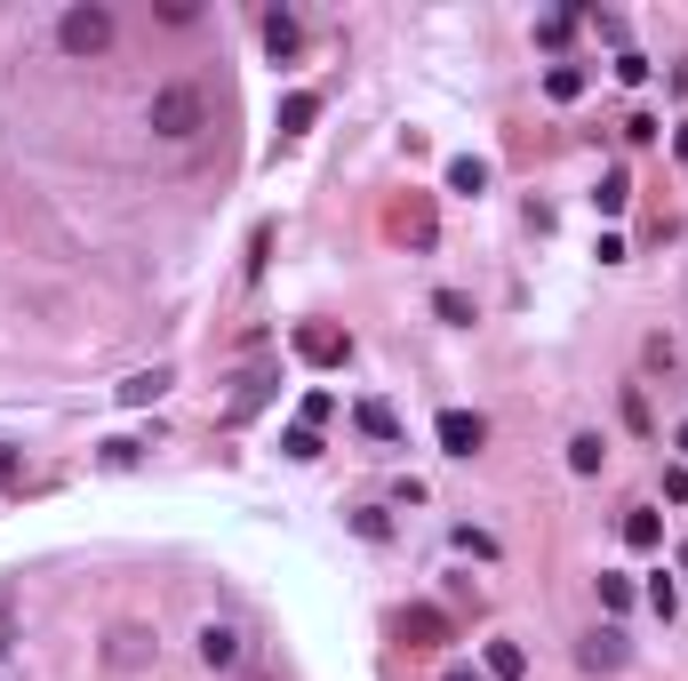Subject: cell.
I'll return each mask as SVG.
<instances>
[{
    "instance_id": "cell-17",
    "label": "cell",
    "mask_w": 688,
    "mask_h": 681,
    "mask_svg": "<svg viewBox=\"0 0 688 681\" xmlns=\"http://www.w3.org/2000/svg\"><path fill=\"white\" fill-rule=\"evenodd\" d=\"M544 96H553V105H569V96H584V73H576V64H553V73H544Z\"/></svg>"
},
{
    "instance_id": "cell-32",
    "label": "cell",
    "mask_w": 688,
    "mask_h": 681,
    "mask_svg": "<svg viewBox=\"0 0 688 681\" xmlns=\"http://www.w3.org/2000/svg\"><path fill=\"white\" fill-rule=\"evenodd\" d=\"M680 577H688V545H680Z\"/></svg>"
},
{
    "instance_id": "cell-20",
    "label": "cell",
    "mask_w": 688,
    "mask_h": 681,
    "mask_svg": "<svg viewBox=\"0 0 688 681\" xmlns=\"http://www.w3.org/2000/svg\"><path fill=\"white\" fill-rule=\"evenodd\" d=\"M281 450H289V457H321V433H313V425H289Z\"/></svg>"
},
{
    "instance_id": "cell-4",
    "label": "cell",
    "mask_w": 688,
    "mask_h": 681,
    "mask_svg": "<svg viewBox=\"0 0 688 681\" xmlns=\"http://www.w3.org/2000/svg\"><path fill=\"white\" fill-rule=\"evenodd\" d=\"M296 353L313 361V369H336V361H353V337H344V329H321V321H304V329H296Z\"/></svg>"
},
{
    "instance_id": "cell-22",
    "label": "cell",
    "mask_w": 688,
    "mask_h": 681,
    "mask_svg": "<svg viewBox=\"0 0 688 681\" xmlns=\"http://www.w3.org/2000/svg\"><path fill=\"white\" fill-rule=\"evenodd\" d=\"M353 529H361L368 545H385V537H393V522H385V514H376V505H368V514H353Z\"/></svg>"
},
{
    "instance_id": "cell-8",
    "label": "cell",
    "mask_w": 688,
    "mask_h": 681,
    "mask_svg": "<svg viewBox=\"0 0 688 681\" xmlns=\"http://www.w3.org/2000/svg\"><path fill=\"white\" fill-rule=\"evenodd\" d=\"M264 49H272V56H296V49H304V24H296L289 9H272V17H264Z\"/></svg>"
},
{
    "instance_id": "cell-11",
    "label": "cell",
    "mask_w": 688,
    "mask_h": 681,
    "mask_svg": "<svg viewBox=\"0 0 688 681\" xmlns=\"http://www.w3.org/2000/svg\"><path fill=\"white\" fill-rule=\"evenodd\" d=\"M529 673V650L521 641H489V681H521Z\"/></svg>"
},
{
    "instance_id": "cell-30",
    "label": "cell",
    "mask_w": 688,
    "mask_h": 681,
    "mask_svg": "<svg viewBox=\"0 0 688 681\" xmlns=\"http://www.w3.org/2000/svg\"><path fill=\"white\" fill-rule=\"evenodd\" d=\"M673 441H680V465H688V425H680V433H673Z\"/></svg>"
},
{
    "instance_id": "cell-12",
    "label": "cell",
    "mask_w": 688,
    "mask_h": 681,
    "mask_svg": "<svg viewBox=\"0 0 688 681\" xmlns=\"http://www.w3.org/2000/svg\"><path fill=\"white\" fill-rule=\"evenodd\" d=\"M160 393H168V369H136V378L121 385V401H128V409H145V401H160Z\"/></svg>"
},
{
    "instance_id": "cell-31",
    "label": "cell",
    "mask_w": 688,
    "mask_h": 681,
    "mask_svg": "<svg viewBox=\"0 0 688 681\" xmlns=\"http://www.w3.org/2000/svg\"><path fill=\"white\" fill-rule=\"evenodd\" d=\"M449 681H480V673H465V665H457V673H449Z\"/></svg>"
},
{
    "instance_id": "cell-16",
    "label": "cell",
    "mask_w": 688,
    "mask_h": 681,
    "mask_svg": "<svg viewBox=\"0 0 688 681\" xmlns=\"http://www.w3.org/2000/svg\"><path fill=\"white\" fill-rule=\"evenodd\" d=\"M313 113H321V96H289V105H281V136H296V128H313Z\"/></svg>"
},
{
    "instance_id": "cell-27",
    "label": "cell",
    "mask_w": 688,
    "mask_h": 681,
    "mask_svg": "<svg viewBox=\"0 0 688 681\" xmlns=\"http://www.w3.org/2000/svg\"><path fill=\"white\" fill-rule=\"evenodd\" d=\"M17 473H24V465H17V450H0V489H9V482H17Z\"/></svg>"
},
{
    "instance_id": "cell-5",
    "label": "cell",
    "mask_w": 688,
    "mask_h": 681,
    "mask_svg": "<svg viewBox=\"0 0 688 681\" xmlns=\"http://www.w3.org/2000/svg\"><path fill=\"white\" fill-rule=\"evenodd\" d=\"M145 658H153V633H145V626H121V633L105 641V665H113V673H136Z\"/></svg>"
},
{
    "instance_id": "cell-1",
    "label": "cell",
    "mask_w": 688,
    "mask_h": 681,
    "mask_svg": "<svg viewBox=\"0 0 688 681\" xmlns=\"http://www.w3.org/2000/svg\"><path fill=\"white\" fill-rule=\"evenodd\" d=\"M145 128L160 136V145H192V136L209 128V96H200L192 81H160L153 105H145Z\"/></svg>"
},
{
    "instance_id": "cell-19",
    "label": "cell",
    "mask_w": 688,
    "mask_h": 681,
    "mask_svg": "<svg viewBox=\"0 0 688 681\" xmlns=\"http://www.w3.org/2000/svg\"><path fill=\"white\" fill-rule=\"evenodd\" d=\"M153 17L185 32V24H200V0H153Z\"/></svg>"
},
{
    "instance_id": "cell-25",
    "label": "cell",
    "mask_w": 688,
    "mask_h": 681,
    "mask_svg": "<svg viewBox=\"0 0 688 681\" xmlns=\"http://www.w3.org/2000/svg\"><path fill=\"white\" fill-rule=\"evenodd\" d=\"M329 417H336V401H329V393H304V425H313V433H321Z\"/></svg>"
},
{
    "instance_id": "cell-3",
    "label": "cell",
    "mask_w": 688,
    "mask_h": 681,
    "mask_svg": "<svg viewBox=\"0 0 688 681\" xmlns=\"http://www.w3.org/2000/svg\"><path fill=\"white\" fill-rule=\"evenodd\" d=\"M440 450H449V457H480V450H489V425H480L472 417V409H440Z\"/></svg>"
},
{
    "instance_id": "cell-15",
    "label": "cell",
    "mask_w": 688,
    "mask_h": 681,
    "mask_svg": "<svg viewBox=\"0 0 688 681\" xmlns=\"http://www.w3.org/2000/svg\"><path fill=\"white\" fill-rule=\"evenodd\" d=\"M593 200H601V217H616V209H625V200H633V177H625V168H608Z\"/></svg>"
},
{
    "instance_id": "cell-2",
    "label": "cell",
    "mask_w": 688,
    "mask_h": 681,
    "mask_svg": "<svg viewBox=\"0 0 688 681\" xmlns=\"http://www.w3.org/2000/svg\"><path fill=\"white\" fill-rule=\"evenodd\" d=\"M56 49L81 56V64L105 56V49H113V9H105V0H73V9L56 17Z\"/></svg>"
},
{
    "instance_id": "cell-29",
    "label": "cell",
    "mask_w": 688,
    "mask_h": 681,
    "mask_svg": "<svg viewBox=\"0 0 688 681\" xmlns=\"http://www.w3.org/2000/svg\"><path fill=\"white\" fill-rule=\"evenodd\" d=\"M673 153H680V161H688V121H680V128H673Z\"/></svg>"
},
{
    "instance_id": "cell-24",
    "label": "cell",
    "mask_w": 688,
    "mask_h": 681,
    "mask_svg": "<svg viewBox=\"0 0 688 681\" xmlns=\"http://www.w3.org/2000/svg\"><path fill=\"white\" fill-rule=\"evenodd\" d=\"M569 32H576V17H544V24H536V41H544V49H561Z\"/></svg>"
},
{
    "instance_id": "cell-13",
    "label": "cell",
    "mask_w": 688,
    "mask_h": 681,
    "mask_svg": "<svg viewBox=\"0 0 688 681\" xmlns=\"http://www.w3.org/2000/svg\"><path fill=\"white\" fill-rule=\"evenodd\" d=\"M625 545H633V554H648V545H665V522L648 514V505H640V514H625Z\"/></svg>"
},
{
    "instance_id": "cell-18",
    "label": "cell",
    "mask_w": 688,
    "mask_h": 681,
    "mask_svg": "<svg viewBox=\"0 0 688 681\" xmlns=\"http://www.w3.org/2000/svg\"><path fill=\"white\" fill-rule=\"evenodd\" d=\"M569 473H601V433H576L569 441Z\"/></svg>"
},
{
    "instance_id": "cell-28",
    "label": "cell",
    "mask_w": 688,
    "mask_h": 681,
    "mask_svg": "<svg viewBox=\"0 0 688 681\" xmlns=\"http://www.w3.org/2000/svg\"><path fill=\"white\" fill-rule=\"evenodd\" d=\"M9 650H17V626H9V618H0V658H9Z\"/></svg>"
},
{
    "instance_id": "cell-7",
    "label": "cell",
    "mask_w": 688,
    "mask_h": 681,
    "mask_svg": "<svg viewBox=\"0 0 688 681\" xmlns=\"http://www.w3.org/2000/svg\"><path fill=\"white\" fill-rule=\"evenodd\" d=\"M400 633H408V641H449V609L408 601V609H400Z\"/></svg>"
},
{
    "instance_id": "cell-10",
    "label": "cell",
    "mask_w": 688,
    "mask_h": 681,
    "mask_svg": "<svg viewBox=\"0 0 688 681\" xmlns=\"http://www.w3.org/2000/svg\"><path fill=\"white\" fill-rule=\"evenodd\" d=\"M353 425H361L368 441H400V417H393L385 401H361V409H353Z\"/></svg>"
},
{
    "instance_id": "cell-6",
    "label": "cell",
    "mask_w": 688,
    "mask_h": 681,
    "mask_svg": "<svg viewBox=\"0 0 688 681\" xmlns=\"http://www.w3.org/2000/svg\"><path fill=\"white\" fill-rule=\"evenodd\" d=\"M200 665H240V626H225V618H209V626H200Z\"/></svg>"
},
{
    "instance_id": "cell-21",
    "label": "cell",
    "mask_w": 688,
    "mask_h": 681,
    "mask_svg": "<svg viewBox=\"0 0 688 681\" xmlns=\"http://www.w3.org/2000/svg\"><path fill=\"white\" fill-rule=\"evenodd\" d=\"M633 601V577H616V569H601V609H625Z\"/></svg>"
},
{
    "instance_id": "cell-26",
    "label": "cell",
    "mask_w": 688,
    "mask_h": 681,
    "mask_svg": "<svg viewBox=\"0 0 688 681\" xmlns=\"http://www.w3.org/2000/svg\"><path fill=\"white\" fill-rule=\"evenodd\" d=\"M665 497H673V505L688 497V465H673V473H665Z\"/></svg>"
},
{
    "instance_id": "cell-9",
    "label": "cell",
    "mask_w": 688,
    "mask_h": 681,
    "mask_svg": "<svg viewBox=\"0 0 688 681\" xmlns=\"http://www.w3.org/2000/svg\"><path fill=\"white\" fill-rule=\"evenodd\" d=\"M576 658H584V665H593V673H601V665H625V633H616V626H601V633H593V641H584V650H576Z\"/></svg>"
},
{
    "instance_id": "cell-23",
    "label": "cell",
    "mask_w": 688,
    "mask_h": 681,
    "mask_svg": "<svg viewBox=\"0 0 688 681\" xmlns=\"http://www.w3.org/2000/svg\"><path fill=\"white\" fill-rule=\"evenodd\" d=\"M432 313H440V321H472V305H465L457 289H440V297H432Z\"/></svg>"
},
{
    "instance_id": "cell-14",
    "label": "cell",
    "mask_w": 688,
    "mask_h": 681,
    "mask_svg": "<svg viewBox=\"0 0 688 681\" xmlns=\"http://www.w3.org/2000/svg\"><path fill=\"white\" fill-rule=\"evenodd\" d=\"M480 185H489V161H472V153H465V161H449V193H465V200H472Z\"/></svg>"
}]
</instances>
